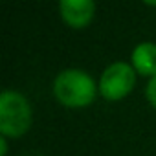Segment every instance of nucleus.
Here are the masks:
<instances>
[{
	"label": "nucleus",
	"instance_id": "obj_2",
	"mask_svg": "<svg viewBox=\"0 0 156 156\" xmlns=\"http://www.w3.org/2000/svg\"><path fill=\"white\" fill-rule=\"evenodd\" d=\"M31 125V107L28 99L15 92L4 90L0 94V132L6 138H20Z\"/></svg>",
	"mask_w": 156,
	"mask_h": 156
},
{
	"label": "nucleus",
	"instance_id": "obj_7",
	"mask_svg": "<svg viewBox=\"0 0 156 156\" xmlns=\"http://www.w3.org/2000/svg\"><path fill=\"white\" fill-rule=\"evenodd\" d=\"M6 136L0 138V156H6V151H8V143H6Z\"/></svg>",
	"mask_w": 156,
	"mask_h": 156
},
{
	"label": "nucleus",
	"instance_id": "obj_5",
	"mask_svg": "<svg viewBox=\"0 0 156 156\" xmlns=\"http://www.w3.org/2000/svg\"><path fill=\"white\" fill-rule=\"evenodd\" d=\"M132 68L140 75H156V44L154 42H140L132 50Z\"/></svg>",
	"mask_w": 156,
	"mask_h": 156
},
{
	"label": "nucleus",
	"instance_id": "obj_6",
	"mask_svg": "<svg viewBox=\"0 0 156 156\" xmlns=\"http://www.w3.org/2000/svg\"><path fill=\"white\" fill-rule=\"evenodd\" d=\"M145 96L149 99V103L156 108V75L151 77V81L147 83V88H145Z\"/></svg>",
	"mask_w": 156,
	"mask_h": 156
},
{
	"label": "nucleus",
	"instance_id": "obj_4",
	"mask_svg": "<svg viewBox=\"0 0 156 156\" xmlns=\"http://www.w3.org/2000/svg\"><path fill=\"white\" fill-rule=\"evenodd\" d=\"M59 11L62 20L70 28L81 30L90 24L96 11V4L92 0H62L59 4Z\"/></svg>",
	"mask_w": 156,
	"mask_h": 156
},
{
	"label": "nucleus",
	"instance_id": "obj_1",
	"mask_svg": "<svg viewBox=\"0 0 156 156\" xmlns=\"http://www.w3.org/2000/svg\"><path fill=\"white\" fill-rule=\"evenodd\" d=\"M98 87L94 79L83 70L68 68L62 70L53 81V94L57 101L70 108L88 107L96 98Z\"/></svg>",
	"mask_w": 156,
	"mask_h": 156
},
{
	"label": "nucleus",
	"instance_id": "obj_3",
	"mask_svg": "<svg viewBox=\"0 0 156 156\" xmlns=\"http://www.w3.org/2000/svg\"><path fill=\"white\" fill-rule=\"evenodd\" d=\"M136 85V70L129 62H112L99 79V94L108 101L125 98Z\"/></svg>",
	"mask_w": 156,
	"mask_h": 156
}]
</instances>
